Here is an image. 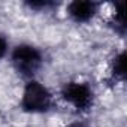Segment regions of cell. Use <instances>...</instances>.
Returning <instances> with one entry per match:
<instances>
[{"mask_svg": "<svg viewBox=\"0 0 127 127\" xmlns=\"http://www.w3.org/2000/svg\"><path fill=\"white\" fill-rule=\"evenodd\" d=\"M69 127H87V126H84V124H79V123H76V124H70Z\"/></svg>", "mask_w": 127, "mask_h": 127, "instance_id": "obj_7", "label": "cell"}, {"mask_svg": "<svg viewBox=\"0 0 127 127\" xmlns=\"http://www.w3.org/2000/svg\"><path fill=\"white\" fill-rule=\"evenodd\" d=\"M6 48H8V43H6L5 37H3V36H0V58H2V57L5 55V52H6Z\"/></svg>", "mask_w": 127, "mask_h": 127, "instance_id": "obj_6", "label": "cell"}, {"mask_svg": "<svg viewBox=\"0 0 127 127\" xmlns=\"http://www.w3.org/2000/svg\"><path fill=\"white\" fill-rule=\"evenodd\" d=\"M96 8L97 5L94 2H72L67 6V12L69 15L78 21V23H85L90 18H93V15L96 14Z\"/></svg>", "mask_w": 127, "mask_h": 127, "instance_id": "obj_4", "label": "cell"}, {"mask_svg": "<svg viewBox=\"0 0 127 127\" xmlns=\"http://www.w3.org/2000/svg\"><path fill=\"white\" fill-rule=\"evenodd\" d=\"M21 106L27 112H45L51 108V94L42 84L32 81L26 85Z\"/></svg>", "mask_w": 127, "mask_h": 127, "instance_id": "obj_1", "label": "cell"}, {"mask_svg": "<svg viewBox=\"0 0 127 127\" xmlns=\"http://www.w3.org/2000/svg\"><path fill=\"white\" fill-rule=\"evenodd\" d=\"M112 72L115 76H120V78H124V52H121L120 55H117L114 58V67H112Z\"/></svg>", "mask_w": 127, "mask_h": 127, "instance_id": "obj_5", "label": "cell"}, {"mask_svg": "<svg viewBox=\"0 0 127 127\" xmlns=\"http://www.w3.org/2000/svg\"><path fill=\"white\" fill-rule=\"evenodd\" d=\"M63 99L72 103L78 111H87L93 103V91L81 82H69L61 90Z\"/></svg>", "mask_w": 127, "mask_h": 127, "instance_id": "obj_3", "label": "cell"}, {"mask_svg": "<svg viewBox=\"0 0 127 127\" xmlns=\"http://www.w3.org/2000/svg\"><path fill=\"white\" fill-rule=\"evenodd\" d=\"M12 63L18 73L24 76H32L40 66V52L32 45H20L12 54Z\"/></svg>", "mask_w": 127, "mask_h": 127, "instance_id": "obj_2", "label": "cell"}]
</instances>
